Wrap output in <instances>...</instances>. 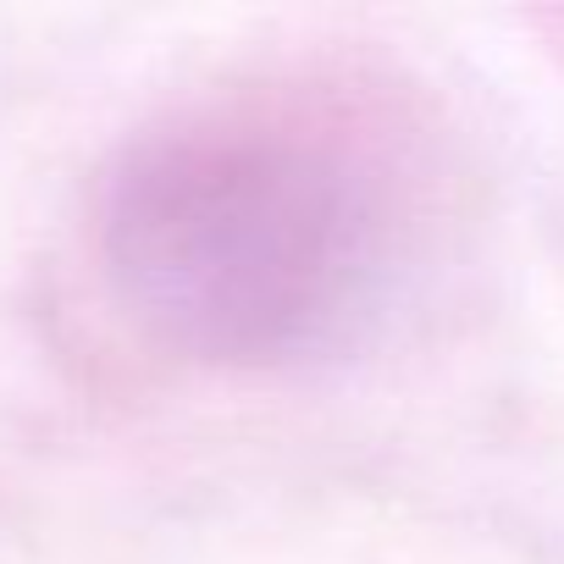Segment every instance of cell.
<instances>
[{
	"label": "cell",
	"mask_w": 564,
	"mask_h": 564,
	"mask_svg": "<svg viewBox=\"0 0 564 564\" xmlns=\"http://www.w3.org/2000/svg\"><path fill=\"white\" fill-rule=\"evenodd\" d=\"M100 260L139 327L216 366L355 349L393 289L377 188L265 122H177L128 144L100 194Z\"/></svg>",
	"instance_id": "obj_1"
}]
</instances>
